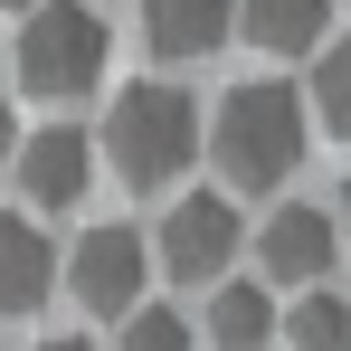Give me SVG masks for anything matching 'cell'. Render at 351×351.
Returning a JSON list of instances; mask_svg holds the SVG:
<instances>
[{
    "label": "cell",
    "instance_id": "7c38bea8",
    "mask_svg": "<svg viewBox=\"0 0 351 351\" xmlns=\"http://www.w3.org/2000/svg\"><path fill=\"white\" fill-rule=\"evenodd\" d=\"M285 342H294V351H342V342H351V304L323 294V285H304L294 313H285Z\"/></svg>",
    "mask_w": 351,
    "mask_h": 351
},
{
    "label": "cell",
    "instance_id": "5b68a950",
    "mask_svg": "<svg viewBox=\"0 0 351 351\" xmlns=\"http://www.w3.org/2000/svg\"><path fill=\"white\" fill-rule=\"evenodd\" d=\"M237 256V209L228 190H180L171 219H162V266H171L180 285H219Z\"/></svg>",
    "mask_w": 351,
    "mask_h": 351
},
{
    "label": "cell",
    "instance_id": "9c48e42d",
    "mask_svg": "<svg viewBox=\"0 0 351 351\" xmlns=\"http://www.w3.org/2000/svg\"><path fill=\"white\" fill-rule=\"evenodd\" d=\"M228 0H143V48H152V58H209V48H219V38H228Z\"/></svg>",
    "mask_w": 351,
    "mask_h": 351
},
{
    "label": "cell",
    "instance_id": "4fadbf2b",
    "mask_svg": "<svg viewBox=\"0 0 351 351\" xmlns=\"http://www.w3.org/2000/svg\"><path fill=\"white\" fill-rule=\"evenodd\" d=\"M313 114L332 123V133H351V29H342V38H323V66H313Z\"/></svg>",
    "mask_w": 351,
    "mask_h": 351
},
{
    "label": "cell",
    "instance_id": "9a60e30c",
    "mask_svg": "<svg viewBox=\"0 0 351 351\" xmlns=\"http://www.w3.org/2000/svg\"><path fill=\"white\" fill-rule=\"evenodd\" d=\"M0 162H19V114H10V95H0Z\"/></svg>",
    "mask_w": 351,
    "mask_h": 351
},
{
    "label": "cell",
    "instance_id": "2e32d148",
    "mask_svg": "<svg viewBox=\"0 0 351 351\" xmlns=\"http://www.w3.org/2000/svg\"><path fill=\"white\" fill-rule=\"evenodd\" d=\"M38 351H95V342H76V332H48V342H38Z\"/></svg>",
    "mask_w": 351,
    "mask_h": 351
},
{
    "label": "cell",
    "instance_id": "277c9868",
    "mask_svg": "<svg viewBox=\"0 0 351 351\" xmlns=\"http://www.w3.org/2000/svg\"><path fill=\"white\" fill-rule=\"evenodd\" d=\"M143 266H152V247H143V228H123V219H105V228H86L76 247H66V285H76V304L86 313H133L143 304Z\"/></svg>",
    "mask_w": 351,
    "mask_h": 351
},
{
    "label": "cell",
    "instance_id": "e0dca14e",
    "mask_svg": "<svg viewBox=\"0 0 351 351\" xmlns=\"http://www.w3.org/2000/svg\"><path fill=\"white\" fill-rule=\"evenodd\" d=\"M342 228H351V180H342Z\"/></svg>",
    "mask_w": 351,
    "mask_h": 351
},
{
    "label": "cell",
    "instance_id": "52a82bcc",
    "mask_svg": "<svg viewBox=\"0 0 351 351\" xmlns=\"http://www.w3.org/2000/svg\"><path fill=\"white\" fill-rule=\"evenodd\" d=\"M86 180H95V152H86L76 123H38V133H19V190H29L38 209H76Z\"/></svg>",
    "mask_w": 351,
    "mask_h": 351
},
{
    "label": "cell",
    "instance_id": "7a4b0ae2",
    "mask_svg": "<svg viewBox=\"0 0 351 351\" xmlns=\"http://www.w3.org/2000/svg\"><path fill=\"white\" fill-rule=\"evenodd\" d=\"M105 152H114V171L123 190H171L199 152H209V123H199V105H190V86H123L114 95V114H105Z\"/></svg>",
    "mask_w": 351,
    "mask_h": 351
},
{
    "label": "cell",
    "instance_id": "8992f818",
    "mask_svg": "<svg viewBox=\"0 0 351 351\" xmlns=\"http://www.w3.org/2000/svg\"><path fill=\"white\" fill-rule=\"evenodd\" d=\"M332 256H342V228H332V209H313V199H285V209L256 228V266H266V285H323Z\"/></svg>",
    "mask_w": 351,
    "mask_h": 351
},
{
    "label": "cell",
    "instance_id": "8fae6325",
    "mask_svg": "<svg viewBox=\"0 0 351 351\" xmlns=\"http://www.w3.org/2000/svg\"><path fill=\"white\" fill-rule=\"evenodd\" d=\"M266 332H276V304H266V285H237V276H228V285L209 294V342H219V351H256Z\"/></svg>",
    "mask_w": 351,
    "mask_h": 351
},
{
    "label": "cell",
    "instance_id": "ac0fdd59",
    "mask_svg": "<svg viewBox=\"0 0 351 351\" xmlns=\"http://www.w3.org/2000/svg\"><path fill=\"white\" fill-rule=\"evenodd\" d=\"M0 10H38V0H0Z\"/></svg>",
    "mask_w": 351,
    "mask_h": 351
},
{
    "label": "cell",
    "instance_id": "6da1fadb",
    "mask_svg": "<svg viewBox=\"0 0 351 351\" xmlns=\"http://www.w3.org/2000/svg\"><path fill=\"white\" fill-rule=\"evenodd\" d=\"M209 162L228 190H285V171L304 162V95L276 76L228 86L219 114H209Z\"/></svg>",
    "mask_w": 351,
    "mask_h": 351
},
{
    "label": "cell",
    "instance_id": "30bf717a",
    "mask_svg": "<svg viewBox=\"0 0 351 351\" xmlns=\"http://www.w3.org/2000/svg\"><path fill=\"white\" fill-rule=\"evenodd\" d=\"M237 29L266 58H304V48L332 38V0H237Z\"/></svg>",
    "mask_w": 351,
    "mask_h": 351
},
{
    "label": "cell",
    "instance_id": "ba28073f",
    "mask_svg": "<svg viewBox=\"0 0 351 351\" xmlns=\"http://www.w3.org/2000/svg\"><path fill=\"white\" fill-rule=\"evenodd\" d=\"M58 247L38 237V219H0V313H38L58 294Z\"/></svg>",
    "mask_w": 351,
    "mask_h": 351
},
{
    "label": "cell",
    "instance_id": "3957f363",
    "mask_svg": "<svg viewBox=\"0 0 351 351\" xmlns=\"http://www.w3.org/2000/svg\"><path fill=\"white\" fill-rule=\"evenodd\" d=\"M95 76H105V19H95L86 0H38L29 29H19V86L48 95V105H66V95H86Z\"/></svg>",
    "mask_w": 351,
    "mask_h": 351
},
{
    "label": "cell",
    "instance_id": "5bb4252c",
    "mask_svg": "<svg viewBox=\"0 0 351 351\" xmlns=\"http://www.w3.org/2000/svg\"><path fill=\"white\" fill-rule=\"evenodd\" d=\"M123 351H190V323L171 304H133L123 313Z\"/></svg>",
    "mask_w": 351,
    "mask_h": 351
}]
</instances>
